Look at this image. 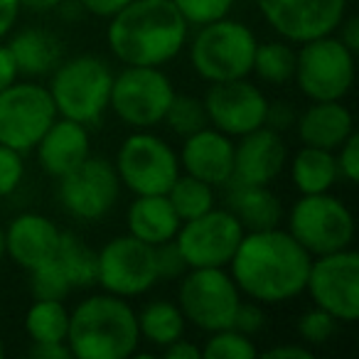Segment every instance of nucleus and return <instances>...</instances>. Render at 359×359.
<instances>
[{
    "mask_svg": "<svg viewBox=\"0 0 359 359\" xmlns=\"http://www.w3.org/2000/svg\"><path fill=\"white\" fill-rule=\"evenodd\" d=\"M313 256L280 226L244 231L229 261L241 295L264 305L285 303L305 290Z\"/></svg>",
    "mask_w": 359,
    "mask_h": 359,
    "instance_id": "nucleus-1",
    "label": "nucleus"
},
{
    "mask_svg": "<svg viewBox=\"0 0 359 359\" xmlns=\"http://www.w3.org/2000/svg\"><path fill=\"white\" fill-rule=\"evenodd\" d=\"M106 40L126 67H163L182 52L190 25L172 0H130L109 18Z\"/></svg>",
    "mask_w": 359,
    "mask_h": 359,
    "instance_id": "nucleus-2",
    "label": "nucleus"
},
{
    "mask_svg": "<svg viewBox=\"0 0 359 359\" xmlns=\"http://www.w3.org/2000/svg\"><path fill=\"white\" fill-rule=\"evenodd\" d=\"M138 342L135 310L121 295H91L69 313L67 344L74 359H128Z\"/></svg>",
    "mask_w": 359,
    "mask_h": 359,
    "instance_id": "nucleus-3",
    "label": "nucleus"
},
{
    "mask_svg": "<svg viewBox=\"0 0 359 359\" xmlns=\"http://www.w3.org/2000/svg\"><path fill=\"white\" fill-rule=\"evenodd\" d=\"M111 81L114 74L104 60L79 55L55 67L47 91L55 101L57 116L89 126L109 109Z\"/></svg>",
    "mask_w": 359,
    "mask_h": 359,
    "instance_id": "nucleus-4",
    "label": "nucleus"
},
{
    "mask_svg": "<svg viewBox=\"0 0 359 359\" xmlns=\"http://www.w3.org/2000/svg\"><path fill=\"white\" fill-rule=\"evenodd\" d=\"M256 45L254 30L244 22L229 18L207 22L200 25L190 45L192 69L210 84L244 79L251 74Z\"/></svg>",
    "mask_w": 359,
    "mask_h": 359,
    "instance_id": "nucleus-5",
    "label": "nucleus"
},
{
    "mask_svg": "<svg viewBox=\"0 0 359 359\" xmlns=\"http://www.w3.org/2000/svg\"><path fill=\"white\" fill-rule=\"evenodd\" d=\"M293 79L310 101H342L354 84V52L334 32L303 42Z\"/></svg>",
    "mask_w": 359,
    "mask_h": 359,
    "instance_id": "nucleus-6",
    "label": "nucleus"
},
{
    "mask_svg": "<svg viewBox=\"0 0 359 359\" xmlns=\"http://www.w3.org/2000/svg\"><path fill=\"white\" fill-rule=\"evenodd\" d=\"M288 231L310 256L349 249L354 241V217L342 200L320 192L300 195L288 215Z\"/></svg>",
    "mask_w": 359,
    "mask_h": 359,
    "instance_id": "nucleus-7",
    "label": "nucleus"
},
{
    "mask_svg": "<svg viewBox=\"0 0 359 359\" xmlns=\"http://www.w3.org/2000/svg\"><path fill=\"white\" fill-rule=\"evenodd\" d=\"M172 96V81L160 67H123L111 81L109 109L130 128L148 130L163 123Z\"/></svg>",
    "mask_w": 359,
    "mask_h": 359,
    "instance_id": "nucleus-8",
    "label": "nucleus"
},
{
    "mask_svg": "<svg viewBox=\"0 0 359 359\" xmlns=\"http://www.w3.org/2000/svg\"><path fill=\"white\" fill-rule=\"evenodd\" d=\"M241 293L224 269H187L180 280L177 305L195 327L205 332L231 327Z\"/></svg>",
    "mask_w": 359,
    "mask_h": 359,
    "instance_id": "nucleus-9",
    "label": "nucleus"
},
{
    "mask_svg": "<svg viewBox=\"0 0 359 359\" xmlns=\"http://www.w3.org/2000/svg\"><path fill=\"white\" fill-rule=\"evenodd\" d=\"M114 168L133 195H165L180 175V158L163 138L138 130L121 143Z\"/></svg>",
    "mask_w": 359,
    "mask_h": 359,
    "instance_id": "nucleus-10",
    "label": "nucleus"
},
{
    "mask_svg": "<svg viewBox=\"0 0 359 359\" xmlns=\"http://www.w3.org/2000/svg\"><path fill=\"white\" fill-rule=\"evenodd\" d=\"M57 118L55 101L47 86L13 81L0 91V143L13 150H35L40 138Z\"/></svg>",
    "mask_w": 359,
    "mask_h": 359,
    "instance_id": "nucleus-11",
    "label": "nucleus"
},
{
    "mask_svg": "<svg viewBox=\"0 0 359 359\" xmlns=\"http://www.w3.org/2000/svg\"><path fill=\"white\" fill-rule=\"evenodd\" d=\"M305 290L315 308H323L337 323L359 318V254L352 249L315 256L310 261Z\"/></svg>",
    "mask_w": 359,
    "mask_h": 359,
    "instance_id": "nucleus-12",
    "label": "nucleus"
},
{
    "mask_svg": "<svg viewBox=\"0 0 359 359\" xmlns=\"http://www.w3.org/2000/svg\"><path fill=\"white\" fill-rule=\"evenodd\" d=\"M96 283L121 298L143 295L158 283L155 246L135 236H116L96 251Z\"/></svg>",
    "mask_w": 359,
    "mask_h": 359,
    "instance_id": "nucleus-13",
    "label": "nucleus"
},
{
    "mask_svg": "<svg viewBox=\"0 0 359 359\" xmlns=\"http://www.w3.org/2000/svg\"><path fill=\"white\" fill-rule=\"evenodd\" d=\"M241 236L244 226L239 219L229 210L212 207L205 215L182 222L175 234V244L187 269H224L229 266Z\"/></svg>",
    "mask_w": 359,
    "mask_h": 359,
    "instance_id": "nucleus-14",
    "label": "nucleus"
},
{
    "mask_svg": "<svg viewBox=\"0 0 359 359\" xmlns=\"http://www.w3.org/2000/svg\"><path fill=\"white\" fill-rule=\"evenodd\" d=\"M121 195V180L116 168L104 158H89L72 172L60 177V200L72 217L94 222L116 207Z\"/></svg>",
    "mask_w": 359,
    "mask_h": 359,
    "instance_id": "nucleus-15",
    "label": "nucleus"
},
{
    "mask_svg": "<svg viewBox=\"0 0 359 359\" xmlns=\"http://www.w3.org/2000/svg\"><path fill=\"white\" fill-rule=\"evenodd\" d=\"M256 6L264 20L293 45L332 35L347 15V0H256Z\"/></svg>",
    "mask_w": 359,
    "mask_h": 359,
    "instance_id": "nucleus-16",
    "label": "nucleus"
},
{
    "mask_svg": "<svg viewBox=\"0 0 359 359\" xmlns=\"http://www.w3.org/2000/svg\"><path fill=\"white\" fill-rule=\"evenodd\" d=\"M205 109L210 126L226 135H246L266 123L269 99L256 84L244 79L217 81L205 94Z\"/></svg>",
    "mask_w": 359,
    "mask_h": 359,
    "instance_id": "nucleus-17",
    "label": "nucleus"
},
{
    "mask_svg": "<svg viewBox=\"0 0 359 359\" xmlns=\"http://www.w3.org/2000/svg\"><path fill=\"white\" fill-rule=\"evenodd\" d=\"M234 143V172L229 182L271 185L285 168V143L278 130L261 126Z\"/></svg>",
    "mask_w": 359,
    "mask_h": 359,
    "instance_id": "nucleus-18",
    "label": "nucleus"
},
{
    "mask_svg": "<svg viewBox=\"0 0 359 359\" xmlns=\"http://www.w3.org/2000/svg\"><path fill=\"white\" fill-rule=\"evenodd\" d=\"M180 168L212 187L226 185L231 180V172H234L231 135L222 133L212 126H205L197 133L187 135L185 143H182Z\"/></svg>",
    "mask_w": 359,
    "mask_h": 359,
    "instance_id": "nucleus-19",
    "label": "nucleus"
},
{
    "mask_svg": "<svg viewBox=\"0 0 359 359\" xmlns=\"http://www.w3.org/2000/svg\"><path fill=\"white\" fill-rule=\"evenodd\" d=\"M57 244H60L57 224L37 212L15 217L6 229V254L25 271L55 259Z\"/></svg>",
    "mask_w": 359,
    "mask_h": 359,
    "instance_id": "nucleus-20",
    "label": "nucleus"
},
{
    "mask_svg": "<svg viewBox=\"0 0 359 359\" xmlns=\"http://www.w3.org/2000/svg\"><path fill=\"white\" fill-rule=\"evenodd\" d=\"M35 150L45 172H50L52 177H65L67 172H72L76 165L84 163L91 155L89 130L84 123L57 116L55 123L47 128V133L35 145Z\"/></svg>",
    "mask_w": 359,
    "mask_h": 359,
    "instance_id": "nucleus-21",
    "label": "nucleus"
},
{
    "mask_svg": "<svg viewBox=\"0 0 359 359\" xmlns=\"http://www.w3.org/2000/svg\"><path fill=\"white\" fill-rule=\"evenodd\" d=\"M298 138L303 145L323 150H337L354 133L352 111L342 101H313L295 118Z\"/></svg>",
    "mask_w": 359,
    "mask_h": 359,
    "instance_id": "nucleus-22",
    "label": "nucleus"
},
{
    "mask_svg": "<svg viewBox=\"0 0 359 359\" xmlns=\"http://www.w3.org/2000/svg\"><path fill=\"white\" fill-rule=\"evenodd\" d=\"M126 219H128V234L150 246L175 239L182 224L168 195H135Z\"/></svg>",
    "mask_w": 359,
    "mask_h": 359,
    "instance_id": "nucleus-23",
    "label": "nucleus"
},
{
    "mask_svg": "<svg viewBox=\"0 0 359 359\" xmlns=\"http://www.w3.org/2000/svg\"><path fill=\"white\" fill-rule=\"evenodd\" d=\"M226 185H231L226 210L239 219L244 231L280 226L283 207L278 197L269 190V185H244V182H226Z\"/></svg>",
    "mask_w": 359,
    "mask_h": 359,
    "instance_id": "nucleus-24",
    "label": "nucleus"
},
{
    "mask_svg": "<svg viewBox=\"0 0 359 359\" xmlns=\"http://www.w3.org/2000/svg\"><path fill=\"white\" fill-rule=\"evenodd\" d=\"M11 52L15 57L18 72L25 76H42L55 72L62 62V42L50 30L40 27H27L18 32L11 40Z\"/></svg>",
    "mask_w": 359,
    "mask_h": 359,
    "instance_id": "nucleus-25",
    "label": "nucleus"
},
{
    "mask_svg": "<svg viewBox=\"0 0 359 359\" xmlns=\"http://www.w3.org/2000/svg\"><path fill=\"white\" fill-rule=\"evenodd\" d=\"M337 160H334L332 150L303 145L295 153L293 163H290V180H293L295 190L300 195L330 192V187L337 182Z\"/></svg>",
    "mask_w": 359,
    "mask_h": 359,
    "instance_id": "nucleus-26",
    "label": "nucleus"
},
{
    "mask_svg": "<svg viewBox=\"0 0 359 359\" xmlns=\"http://www.w3.org/2000/svg\"><path fill=\"white\" fill-rule=\"evenodd\" d=\"M135 320H138L140 337L160 349L182 337L187 323L180 305L170 300H150L140 313H135Z\"/></svg>",
    "mask_w": 359,
    "mask_h": 359,
    "instance_id": "nucleus-27",
    "label": "nucleus"
},
{
    "mask_svg": "<svg viewBox=\"0 0 359 359\" xmlns=\"http://www.w3.org/2000/svg\"><path fill=\"white\" fill-rule=\"evenodd\" d=\"M55 261L65 271L72 290L96 283V251L89 249L74 231H60Z\"/></svg>",
    "mask_w": 359,
    "mask_h": 359,
    "instance_id": "nucleus-28",
    "label": "nucleus"
},
{
    "mask_svg": "<svg viewBox=\"0 0 359 359\" xmlns=\"http://www.w3.org/2000/svg\"><path fill=\"white\" fill-rule=\"evenodd\" d=\"M69 310L62 300L35 298L25 315V330L32 342H67Z\"/></svg>",
    "mask_w": 359,
    "mask_h": 359,
    "instance_id": "nucleus-29",
    "label": "nucleus"
},
{
    "mask_svg": "<svg viewBox=\"0 0 359 359\" xmlns=\"http://www.w3.org/2000/svg\"><path fill=\"white\" fill-rule=\"evenodd\" d=\"M165 195H168L172 210L177 212L180 222L195 219V217L205 215L215 207V187L187 172H180Z\"/></svg>",
    "mask_w": 359,
    "mask_h": 359,
    "instance_id": "nucleus-30",
    "label": "nucleus"
},
{
    "mask_svg": "<svg viewBox=\"0 0 359 359\" xmlns=\"http://www.w3.org/2000/svg\"><path fill=\"white\" fill-rule=\"evenodd\" d=\"M251 72L266 84H285L295 74V50L285 40L256 45Z\"/></svg>",
    "mask_w": 359,
    "mask_h": 359,
    "instance_id": "nucleus-31",
    "label": "nucleus"
},
{
    "mask_svg": "<svg viewBox=\"0 0 359 359\" xmlns=\"http://www.w3.org/2000/svg\"><path fill=\"white\" fill-rule=\"evenodd\" d=\"M163 121L172 128V133L182 135V138H187V135L197 133V130H202L205 126H210L205 101L190 94H175L168 111H165Z\"/></svg>",
    "mask_w": 359,
    "mask_h": 359,
    "instance_id": "nucleus-32",
    "label": "nucleus"
},
{
    "mask_svg": "<svg viewBox=\"0 0 359 359\" xmlns=\"http://www.w3.org/2000/svg\"><path fill=\"white\" fill-rule=\"evenodd\" d=\"M212 337L202 347V357L207 359H254L259 354L249 334H241L231 327L210 332Z\"/></svg>",
    "mask_w": 359,
    "mask_h": 359,
    "instance_id": "nucleus-33",
    "label": "nucleus"
},
{
    "mask_svg": "<svg viewBox=\"0 0 359 359\" xmlns=\"http://www.w3.org/2000/svg\"><path fill=\"white\" fill-rule=\"evenodd\" d=\"M30 276H32L30 288H32V295H35V298L65 300L72 290L65 271L60 269V264H57L55 259L45 261V264H40L37 269H32Z\"/></svg>",
    "mask_w": 359,
    "mask_h": 359,
    "instance_id": "nucleus-34",
    "label": "nucleus"
},
{
    "mask_svg": "<svg viewBox=\"0 0 359 359\" xmlns=\"http://www.w3.org/2000/svg\"><path fill=\"white\" fill-rule=\"evenodd\" d=\"M172 6L185 18L187 25L200 27L229 15L234 0H172Z\"/></svg>",
    "mask_w": 359,
    "mask_h": 359,
    "instance_id": "nucleus-35",
    "label": "nucleus"
},
{
    "mask_svg": "<svg viewBox=\"0 0 359 359\" xmlns=\"http://www.w3.org/2000/svg\"><path fill=\"white\" fill-rule=\"evenodd\" d=\"M337 320L323 308H313L300 315L298 320V334L303 337L305 344H325L334 337L337 332Z\"/></svg>",
    "mask_w": 359,
    "mask_h": 359,
    "instance_id": "nucleus-36",
    "label": "nucleus"
},
{
    "mask_svg": "<svg viewBox=\"0 0 359 359\" xmlns=\"http://www.w3.org/2000/svg\"><path fill=\"white\" fill-rule=\"evenodd\" d=\"M22 177H25L22 153L0 143V197L13 195L20 187Z\"/></svg>",
    "mask_w": 359,
    "mask_h": 359,
    "instance_id": "nucleus-37",
    "label": "nucleus"
},
{
    "mask_svg": "<svg viewBox=\"0 0 359 359\" xmlns=\"http://www.w3.org/2000/svg\"><path fill=\"white\" fill-rule=\"evenodd\" d=\"M155 269H158V280H177L187 271V264L180 254L175 239L163 241L155 246Z\"/></svg>",
    "mask_w": 359,
    "mask_h": 359,
    "instance_id": "nucleus-38",
    "label": "nucleus"
},
{
    "mask_svg": "<svg viewBox=\"0 0 359 359\" xmlns=\"http://www.w3.org/2000/svg\"><path fill=\"white\" fill-rule=\"evenodd\" d=\"M334 160H337V172L347 182H357L359 180V135L352 133L337 150H334Z\"/></svg>",
    "mask_w": 359,
    "mask_h": 359,
    "instance_id": "nucleus-39",
    "label": "nucleus"
},
{
    "mask_svg": "<svg viewBox=\"0 0 359 359\" xmlns=\"http://www.w3.org/2000/svg\"><path fill=\"white\" fill-rule=\"evenodd\" d=\"M264 325H266V315L259 303H244V300H241V303L236 305L234 320H231V330H236V332H241V334H249L251 337V334L259 332Z\"/></svg>",
    "mask_w": 359,
    "mask_h": 359,
    "instance_id": "nucleus-40",
    "label": "nucleus"
},
{
    "mask_svg": "<svg viewBox=\"0 0 359 359\" xmlns=\"http://www.w3.org/2000/svg\"><path fill=\"white\" fill-rule=\"evenodd\" d=\"M295 123V111L290 104H285V101H273V104L266 106V123L269 128L273 130H285L290 128V126Z\"/></svg>",
    "mask_w": 359,
    "mask_h": 359,
    "instance_id": "nucleus-41",
    "label": "nucleus"
},
{
    "mask_svg": "<svg viewBox=\"0 0 359 359\" xmlns=\"http://www.w3.org/2000/svg\"><path fill=\"white\" fill-rule=\"evenodd\" d=\"M130 0H79V6L86 13L96 18H114L118 11H123Z\"/></svg>",
    "mask_w": 359,
    "mask_h": 359,
    "instance_id": "nucleus-42",
    "label": "nucleus"
},
{
    "mask_svg": "<svg viewBox=\"0 0 359 359\" xmlns=\"http://www.w3.org/2000/svg\"><path fill=\"white\" fill-rule=\"evenodd\" d=\"M30 357L37 359H72V349L67 342H32Z\"/></svg>",
    "mask_w": 359,
    "mask_h": 359,
    "instance_id": "nucleus-43",
    "label": "nucleus"
},
{
    "mask_svg": "<svg viewBox=\"0 0 359 359\" xmlns=\"http://www.w3.org/2000/svg\"><path fill=\"white\" fill-rule=\"evenodd\" d=\"M160 354L168 359H200L202 357V347H197V344L187 342V339H175V342L165 344L163 349H160Z\"/></svg>",
    "mask_w": 359,
    "mask_h": 359,
    "instance_id": "nucleus-44",
    "label": "nucleus"
},
{
    "mask_svg": "<svg viewBox=\"0 0 359 359\" xmlns=\"http://www.w3.org/2000/svg\"><path fill=\"white\" fill-rule=\"evenodd\" d=\"M18 76H20V72H18L15 57H13L11 47L0 45V91L8 89L13 81H18Z\"/></svg>",
    "mask_w": 359,
    "mask_h": 359,
    "instance_id": "nucleus-45",
    "label": "nucleus"
},
{
    "mask_svg": "<svg viewBox=\"0 0 359 359\" xmlns=\"http://www.w3.org/2000/svg\"><path fill=\"white\" fill-rule=\"evenodd\" d=\"M20 11H22L20 0H0V40L15 27Z\"/></svg>",
    "mask_w": 359,
    "mask_h": 359,
    "instance_id": "nucleus-46",
    "label": "nucleus"
},
{
    "mask_svg": "<svg viewBox=\"0 0 359 359\" xmlns=\"http://www.w3.org/2000/svg\"><path fill=\"white\" fill-rule=\"evenodd\" d=\"M264 357L269 359H313V349H308L305 344H280V347H271L264 352Z\"/></svg>",
    "mask_w": 359,
    "mask_h": 359,
    "instance_id": "nucleus-47",
    "label": "nucleus"
},
{
    "mask_svg": "<svg viewBox=\"0 0 359 359\" xmlns=\"http://www.w3.org/2000/svg\"><path fill=\"white\" fill-rule=\"evenodd\" d=\"M337 30H339V35H337L339 42H342L344 47H349V50L357 55V50H359V20H357V18L344 15Z\"/></svg>",
    "mask_w": 359,
    "mask_h": 359,
    "instance_id": "nucleus-48",
    "label": "nucleus"
},
{
    "mask_svg": "<svg viewBox=\"0 0 359 359\" xmlns=\"http://www.w3.org/2000/svg\"><path fill=\"white\" fill-rule=\"evenodd\" d=\"M60 3H62V0H20L22 8H27V11H35V13L55 11Z\"/></svg>",
    "mask_w": 359,
    "mask_h": 359,
    "instance_id": "nucleus-49",
    "label": "nucleus"
},
{
    "mask_svg": "<svg viewBox=\"0 0 359 359\" xmlns=\"http://www.w3.org/2000/svg\"><path fill=\"white\" fill-rule=\"evenodd\" d=\"M3 256H6V229L0 226V261H3Z\"/></svg>",
    "mask_w": 359,
    "mask_h": 359,
    "instance_id": "nucleus-50",
    "label": "nucleus"
},
{
    "mask_svg": "<svg viewBox=\"0 0 359 359\" xmlns=\"http://www.w3.org/2000/svg\"><path fill=\"white\" fill-rule=\"evenodd\" d=\"M3 354H6V347H3V339H0V357H3Z\"/></svg>",
    "mask_w": 359,
    "mask_h": 359,
    "instance_id": "nucleus-51",
    "label": "nucleus"
}]
</instances>
